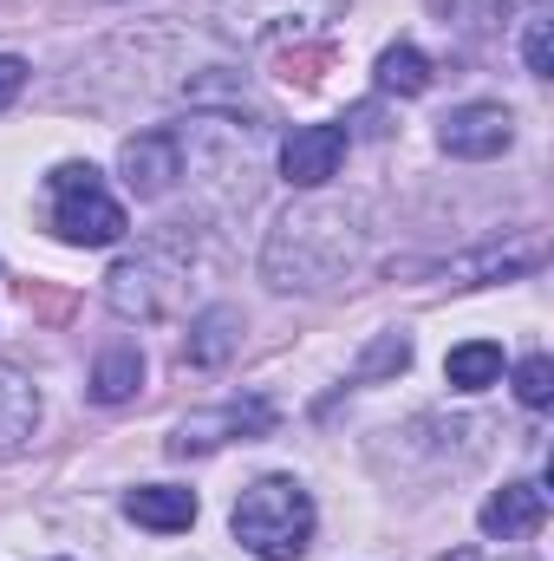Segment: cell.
Returning <instances> with one entry per match:
<instances>
[{"label":"cell","instance_id":"6da1fadb","mask_svg":"<svg viewBox=\"0 0 554 561\" xmlns=\"http://www.w3.org/2000/svg\"><path fill=\"white\" fill-rule=\"evenodd\" d=\"M366 255V229L346 203H300L287 209L262 249V275L280 294H313L326 280H339Z\"/></svg>","mask_w":554,"mask_h":561},{"label":"cell","instance_id":"7a4b0ae2","mask_svg":"<svg viewBox=\"0 0 554 561\" xmlns=\"http://www.w3.org/2000/svg\"><path fill=\"white\" fill-rule=\"evenodd\" d=\"M235 542L255 561H300L313 542V496L293 477H255L235 496Z\"/></svg>","mask_w":554,"mask_h":561},{"label":"cell","instance_id":"3957f363","mask_svg":"<svg viewBox=\"0 0 554 561\" xmlns=\"http://www.w3.org/2000/svg\"><path fill=\"white\" fill-rule=\"evenodd\" d=\"M46 203H53V236L72 249H112L125 242V203L105 190V176L92 163H59L46 176Z\"/></svg>","mask_w":554,"mask_h":561},{"label":"cell","instance_id":"277c9868","mask_svg":"<svg viewBox=\"0 0 554 561\" xmlns=\"http://www.w3.org/2000/svg\"><path fill=\"white\" fill-rule=\"evenodd\" d=\"M176 249H183V236H163V242H150L143 255H125V262L105 275L112 313H125V320H163V313L176 307L183 280H189V262H176Z\"/></svg>","mask_w":554,"mask_h":561},{"label":"cell","instance_id":"5b68a950","mask_svg":"<svg viewBox=\"0 0 554 561\" xmlns=\"http://www.w3.org/2000/svg\"><path fill=\"white\" fill-rule=\"evenodd\" d=\"M216 13L235 33L262 39V46H287V39H307L320 26H333L346 13V0H216Z\"/></svg>","mask_w":554,"mask_h":561},{"label":"cell","instance_id":"8992f818","mask_svg":"<svg viewBox=\"0 0 554 561\" xmlns=\"http://www.w3.org/2000/svg\"><path fill=\"white\" fill-rule=\"evenodd\" d=\"M268 431H275V412H268L262 399H249V405H222V412H196V419L176 424L170 457H196V450H216V444H229V437L255 444V437H268Z\"/></svg>","mask_w":554,"mask_h":561},{"label":"cell","instance_id":"52a82bcc","mask_svg":"<svg viewBox=\"0 0 554 561\" xmlns=\"http://www.w3.org/2000/svg\"><path fill=\"white\" fill-rule=\"evenodd\" d=\"M437 144L463 163H483V157H503L516 144V118H509V105H457L437 125Z\"/></svg>","mask_w":554,"mask_h":561},{"label":"cell","instance_id":"ba28073f","mask_svg":"<svg viewBox=\"0 0 554 561\" xmlns=\"http://www.w3.org/2000/svg\"><path fill=\"white\" fill-rule=\"evenodd\" d=\"M339 157H346L339 125H293V138L280 144V176L293 190H320V183L339 176Z\"/></svg>","mask_w":554,"mask_h":561},{"label":"cell","instance_id":"9c48e42d","mask_svg":"<svg viewBox=\"0 0 554 561\" xmlns=\"http://www.w3.org/2000/svg\"><path fill=\"white\" fill-rule=\"evenodd\" d=\"M118 170H125L131 196H163V190L183 176V138H176V131H143V138H125Z\"/></svg>","mask_w":554,"mask_h":561},{"label":"cell","instance_id":"30bf717a","mask_svg":"<svg viewBox=\"0 0 554 561\" xmlns=\"http://www.w3.org/2000/svg\"><path fill=\"white\" fill-rule=\"evenodd\" d=\"M542 516H549V490H542V483H503V490L483 503V536L522 542V536L542 529Z\"/></svg>","mask_w":554,"mask_h":561},{"label":"cell","instance_id":"8fae6325","mask_svg":"<svg viewBox=\"0 0 554 561\" xmlns=\"http://www.w3.org/2000/svg\"><path fill=\"white\" fill-rule=\"evenodd\" d=\"M125 516L143 523V529H157V536H176V529H189L196 523V490H170V483H143L125 496Z\"/></svg>","mask_w":554,"mask_h":561},{"label":"cell","instance_id":"7c38bea8","mask_svg":"<svg viewBox=\"0 0 554 561\" xmlns=\"http://www.w3.org/2000/svg\"><path fill=\"white\" fill-rule=\"evenodd\" d=\"M33 431H39V392H33V379L13 373V366H0V457L20 450Z\"/></svg>","mask_w":554,"mask_h":561},{"label":"cell","instance_id":"4fadbf2b","mask_svg":"<svg viewBox=\"0 0 554 561\" xmlns=\"http://www.w3.org/2000/svg\"><path fill=\"white\" fill-rule=\"evenodd\" d=\"M235 346H242V313L235 307H209L189 327V340H183V366H222Z\"/></svg>","mask_w":554,"mask_h":561},{"label":"cell","instance_id":"5bb4252c","mask_svg":"<svg viewBox=\"0 0 554 561\" xmlns=\"http://www.w3.org/2000/svg\"><path fill=\"white\" fill-rule=\"evenodd\" d=\"M443 379H450L457 392H483V386H496V379H503V346H496V340H463V346H450Z\"/></svg>","mask_w":554,"mask_h":561},{"label":"cell","instance_id":"9a60e30c","mask_svg":"<svg viewBox=\"0 0 554 561\" xmlns=\"http://www.w3.org/2000/svg\"><path fill=\"white\" fill-rule=\"evenodd\" d=\"M143 386V353L138 346H112L99 366H92V399L99 405H125V399H138Z\"/></svg>","mask_w":554,"mask_h":561},{"label":"cell","instance_id":"2e32d148","mask_svg":"<svg viewBox=\"0 0 554 561\" xmlns=\"http://www.w3.org/2000/svg\"><path fill=\"white\" fill-rule=\"evenodd\" d=\"M522 268H542V242H522V249H489V255L450 262V280H457V287H483V280L522 275Z\"/></svg>","mask_w":554,"mask_h":561},{"label":"cell","instance_id":"e0dca14e","mask_svg":"<svg viewBox=\"0 0 554 561\" xmlns=\"http://www.w3.org/2000/svg\"><path fill=\"white\" fill-rule=\"evenodd\" d=\"M379 85L385 92H405V99H417V92H430V59L417 53V46H385L379 53Z\"/></svg>","mask_w":554,"mask_h":561},{"label":"cell","instance_id":"ac0fdd59","mask_svg":"<svg viewBox=\"0 0 554 561\" xmlns=\"http://www.w3.org/2000/svg\"><path fill=\"white\" fill-rule=\"evenodd\" d=\"M516 399H522L529 412L554 405V359H549V353H535V359H522V366H516Z\"/></svg>","mask_w":554,"mask_h":561},{"label":"cell","instance_id":"d6986e66","mask_svg":"<svg viewBox=\"0 0 554 561\" xmlns=\"http://www.w3.org/2000/svg\"><path fill=\"white\" fill-rule=\"evenodd\" d=\"M412 366V333H385L366 359H359V379H385V373H405Z\"/></svg>","mask_w":554,"mask_h":561},{"label":"cell","instance_id":"ffe728a7","mask_svg":"<svg viewBox=\"0 0 554 561\" xmlns=\"http://www.w3.org/2000/svg\"><path fill=\"white\" fill-rule=\"evenodd\" d=\"M437 13H443V26L450 20H496V13H509V7H522V0H430Z\"/></svg>","mask_w":554,"mask_h":561},{"label":"cell","instance_id":"44dd1931","mask_svg":"<svg viewBox=\"0 0 554 561\" xmlns=\"http://www.w3.org/2000/svg\"><path fill=\"white\" fill-rule=\"evenodd\" d=\"M522 53H529V72H535V79H549V72H554V59H549V20H529Z\"/></svg>","mask_w":554,"mask_h":561},{"label":"cell","instance_id":"7402d4cb","mask_svg":"<svg viewBox=\"0 0 554 561\" xmlns=\"http://www.w3.org/2000/svg\"><path fill=\"white\" fill-rule=\"evenodd\" d=\"M20 85H26V59H13V53H0V112L20 99Z\"/></svg>","mask_w":554,"mask_h":561}]
</instances>
